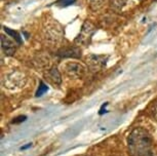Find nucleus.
<instances>
[{"mask_svg":"<svg viewBox=\"0 0 157 156\" xmlns=\"http://www.w3.org/2000/svg\"><path fill=\"white\" fill-rule=\"evenodd\" d=\"M27 81V76L24 72L21 71H13L5 76L3 79L5 87L10 89H16V88H21L26 84Z\"/></svg>","mask_w":157,"mask_h":156,"instance_id":"nucleus-4","label":"nucleus"},{"mask_svg":"<svg viewBox=\"0 0 157 156\" xmlns=\"http://www.w3.org/2000/svg\"><path fill=\"white\" fill-rule=\"evenodd\" d=\"M76 0H58L55 4L59 5V6H69V5L75 3Z\"/></svg>","mask_w":157,"mask_h":156,"instance_id":"nucleus-14","label":"nucleus"},{"mask_svg":"<svg viewBox=\"0 0 157 156\" xmlns=\"http://www.w3.org/2000/svg\"><path fill=\"white\" fill-rule=\"evenodd\" d=\"M85 61H86V65L90 69V71L97 72L100 71L106 65L108 61V57L104 55H90L86 57Z\"/></svg>","mask_w":157,"mask_h":156,"instance_id":"nucleus-6","label":"nucleus"},{"mask_svg":"<svg viewBox=\"0 0 157 156\" xmlns=\"http://www.w3.org/2000/svg\"><path fill=\"white\" fill-rule=\"evenodd\" d=\"M97 28L94 27V25L93 23L88 22V21H85L82 25V27L80 29V32L77 35V37L75 38V44L76 45H83L86 46L90 43L91 38H93V35L96 33Z\"/></svg>","mask_w":157,"mask_h":156,"instance_id":"nucleus-3","label":"nucleus"},{"mask_svg":"<svg viewBox=\"0 0 157 156\" xmlns=\"http://www.w3.org/2000/svg\"><path fill=\"white\" fill-rule=\"evenodd\" d=\"M3 29H4L5 33L10 35V37H13V39L14 41H16V42H17V44H21V43H22V38H21L20 34L17 33V32H16L14 30H11V29H10V28H6V27H4Z\"/></svg>","mask_w":157,"mask_h":156,"instance_id":"nucleus-13","label":"nucleus"},{"mask_svg":"<svg viewBox=\"0 0 157 156\" xmlns=\"http://www.w3.org/2000/svg\"><path fill=\"white\" fill-rule=\"evenodd\" d=\"M58 55L61 58H72L78 59L81 57V49L78 48V45L68 46V48H62L59 49Z\"/></svg>","mask_w":157,"mask_h":156,"instance_id":"nucleus-7","label":"nucleus"},{"mask_svg":"<svg viewBox=\"0 0 157 156\" xmlns=\"http://www.w3.org/2000/svg\"><path fill=\"white\" fill-rule=\"evenodd\" d=\"M1 48L2 51L6 55H13L16 52L17 42L14 40L10 39L8 37L2 35L1 36Z\"/></svg>","mask_w":157,"mask_h":156,"instance_id":"nucleus-9","label":"nucleus"},{"mask_svg":"<svg viewBox=\"0 0 157 156\" xmlns=\"http://www.w3.org/2000/svg\"><path fill=\"white\" fill-rule=\"evenodd\" d=\"M49 57L46 55L39 54L34 59V64L38 69H49Z\"/></svg>","mask_w":157,"mask_h":156,"instance_id":"nucleus-10","label":"nucleus"},{"mask_svg":"<svg viewBox=\"0 0 157 156\" xmlns=\"http://www.w3.org/2000/svg\"><path fill=\"white\" fill-rule=\"evenodd\" d=\"M46 90H47V85L44 84L43 82H40V86H39V88H38V90H37V93H36V96L37 97L42 96L43 93L46 92Z\"/></svg>","mask_w":157,"mask_h":156,"instance_id":"nucleus-15","label":"nucleus"},{"mask_svg":"<svg viewBox=\"0 0 157 156\" xmlns=\"http://www.w3.org/2000/svg\"><path fill=\"white\" fill-rule=\"evenodd\" d=\"M152 138L150 134L143 127L132 129L127 139V148L130 156H147L149 154Z\"/></svg>","mask_w":157,"mask_h":156,"instance_id":"nucleus-1","label":"nucleus"},{"mask_svg":"<svg viewBox=\"0 0 157 156\" xmlns=\"http://www.w3.org/2000/svg\"><path fill=\"white\" fill-rule=\"evenodd\" d=\"M105 0H88V6L93 11H98L103 7Z\"/></svg>","mask_w":157,"mask_h":156,"instance_id":"nucleus-12","label":"nucleus"},{"mask_svg":"<svg viewBox=\"0 0 157 156\" xmlns=\"http://www.w3.org/2000/svg\"><path fill=\"white\" fill-rule=\"evenodd\" d=\"M63 37L64 31L61 24L52 17H48L43 24V38L45 42L55 45L60 43Z\"/></svg>","mask_w":157,"mask_h":156,"instance_id":"nucleus-2","label":"nucleus"},{"mask_svg":"<svg viewBox=\"0 0 157 156\" xmlns=\"http://www.w3.org/2000/svg\"><path fill=\"white\" fill-rule=\"evenodd\" d=\"M126 0H110V6L115 11H120L125 6Z\"/></svg>","mask_w":157,"mask_h":156,"instance_id":"nucleus-11","label":"nucleus"},{"mask_svg":"<svg viewBox=\"0 0 157 156\" xmlns=\"http://www.w3.org/2000/svg\"><path fill=\"white\" fill-rule=\"evenodd\" d=\"M63 70L70 78H82L86 73V67L78 62H67L63 65Z\"/></svg>","mask_w":157,"mask_h":156,"instance_id":"nucleus-5","label":"nucleus"},{"mask_svg":"<svg viewBox=\"0 0 157 156\" xmlns=\"http://www.w3.org/2000/svg\"><path fill=\"white\" fill-rule=\"evenodd\" d=\"M44 77L47 81H49L50 83L55 84V85H60L62 83V76L60 71L58 70V68H49L45 70L44 72Z\"/></svg>","mask_w":157,"mask_h":156,"instance_id":"nucleus-8","label":"nucleus"},{"mask_svg":"<svg viewBox=\"0 0 157 156\" xmlns=\"http://www.w3.org/2000/svg\"><path fill=\"white\" fill-rule=\"evenodd\" d=\"M155 115L157 117V105H156V107H155Z\"/></svg>","mask_w":157,"mask_h":156,"instance_id":"nucleus-16","label":"nucleus"}]
</instances>
